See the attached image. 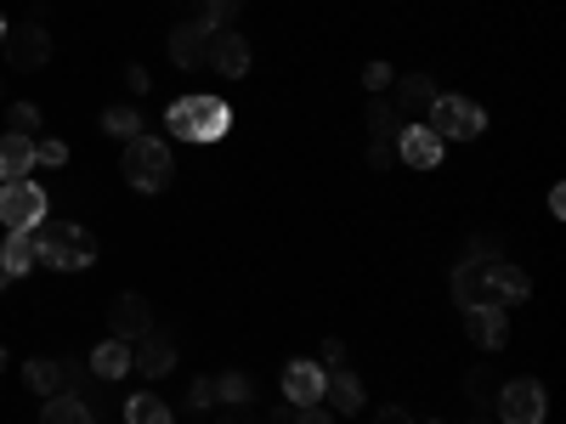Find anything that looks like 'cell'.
I'll return each mask as SVG.
<instances>
[{
    "label": "cell",
    "instance_id": "1",
    "mask_svg": "<svg viewBox=\"0 0 566 424\" xmlns=\"http://www.w3.org/2000/svg\"><path fill=\"white\" fill-rule=\"evenodd\" d=\"M34 261L57 272H85L97 266V239L80 221H40L34 226Z\"/></svg>",
    "mask_w": 566,
    "mask_h": 424
},
{
    "label": "cell",
    "instance_id": "2",
    "mask_svg": "<svg viewBox=\"0 0 566 424\" xmlns=\"http://www.w3.org/2000/svg\"><path fill=\"white\" fill-rule=\"evenodd\" d=\"M165 125L176 141H221L232 130V108L221 97H176Z\"/></svg>",
    "mask_w": 566,
    "mask_h": 424
},
{
    "label": "cell",
    "instance_id": "3",
    "mask_svg": "<svg viewBox=\"0 0 566 424\" xmlns=\"http://www.w3.org/2000/svg\"><path fill=\"white\" fill-rule=\"evenodd\" d=\"M125 181L136 187V193H165L170 176H176V159H170V141L159 136H130L125 141Z\"/></svg>",
    "mask_w": 566,
    "mask_h": 424
},
{
    "label": "cell",
    "instance_id": "4",
    "mask_svg": "<svg viewBox=\"0 0 566 424\" xmlns=\"http://www.w3.org/2000/svg\"><path fill=\"white\" fill-rule=\"evenodd\" d=\"M424 119H431V130L442 141H470V136L488 130V114L470 103V97H448V91H437V103L424 108Z\"/></svg>",
    "mask_w": 566,
    "mask_h": 424
},
{
    "label": "cell",
    "instance_id": "5",
    "mask_svg": "<svg viewBox=\"0 0 566 424\" xmlns=\"http://www.w3.org/2000/svg\"><path fill=\"white\" fill-rule=\"evenodd\" d=\"M493 407H499L504 424H544V413H549V391H544L538 380H504L499 396H493Z\"/></svg>",
    "mask_w": 566,
    "mask_h": 424
},
{
    "label": "cell",
    "instance_id": "6",
    "mask_svg": "<svg viewBox=\"0 0 566 424\" xmlns=\"http://www.w3.org/2000/svg\"><path fill=\"white\" fill-rule=\"evenodd\" d=\"M40 221H45V193L29 176L0 187V226H7V232H34Z\"/></svg>",
    "mask_w": 566,
    "mask_h": 424
},
{
    "label": "cell",
    "instance_id": "7",
    "mask_svg": "<svg viewBox=\"0 0 566 424\" xmlns=\"http://www.w3.org/2000/svg\"><path fill=\"white\" fill-rule=\"evenodd\" d=\"M210 40H216V29L199 23V18L176 23L170 29V63L176 68H210Z\"/></svg>",
    "mask_w": 566,
    "mask_h": 424
},
{
    "label": "cell",
    "instance_id": "8",
    "mask_svg": "<svg viewBox=\"0 0 566 424\" xmlns=\"http://www.w3.org/2000/svg\"><path fill=\"white\" fill-rule=\"evenodd\" d=\"M108 335L125 340V346H136L142 335H154V306L142 300V295H119L108 306Z\"/></svg>",
    "mask_w": 566,
    "mask_h": 424
},
{
    "label": "cell",
    "instance_id": "9",
    "mask_svg": "<svg viewBox=\"0 0 566 424\" xmlns=\"http://www.w3.org/2000/svg\"><path fill=\"white\" fill-rule=\"evenodd\" d=\"M323 385H328V373H323V362H290L283 368V402L290 407H312V402H323Z\"/></svg>",
    "mask_w": 566,
    "mask_h": 424
},
{
    "label": "cell",
    "instance_id": "10",
    "mask_svg": "<svg viewBox=\"0 0 566 424\" xmlns=\"http://www.w3.org/2000/svg\"><path fill=\"white\" fill-rule=\"evenodd\" d=\"M7 57H12V68H45L52 63V34H45L40 23L7 29Z\"/></svg>",
    "mask_w": 566,
    "mask_h": 424
},
{
    "label": "cell",
    "instance_id": "11",
    "mask_svg": "<svg viewBox=\"0 0 566 424\" xmlns=\"http://www.w3.org/2000/svg\"><path fill=\"white\" fill-rule=\"evenodd\" d=\"M482 289H488V306H515V300L533 295V283H527V272H515L510 261H493V266H482Z\"/></svg>",
    "mask_w": 566,
    "mask_h": 424
},
{
    "label": "cell",
    "instance_id": "12",
    "mask_svg": "<svg viewBox=\"0 0 566 424\" xmlns=\"http://www.w3.org/2000/svg\"><path fill=\"white\" fill-rule=\"evenodd\" d=\"M210 68L227 74V80H244V74H250V40L232 34V29H216V40H210Z\"/></svg>",
    "mask_w": 566,
    "mask_h": 424
},
{
    "label": "cell",
    "instance_id": "13",
    "mask_svg": "<svg viewBox=\"0 0 566 424\" xmlns=\"http://www.w3.org/2000/svg\"><path fill=\"white\" fill-rule=\"evenodd\" d=\"M464 328H470V340H476V351H504V340H510L504 306H470L464 311Z\"/></svg>",
    "mask_w": 566,
    "mask_h": 424
},
{
    "label": "cell",
    "instance_id": "14",
    "mask_svg": "<svg viewBox=\"0 0 566 424\" xmlns=\"http://www.w3.org/2000/svg\"><path fill=\"white\" fill-rule=\"evenodd\" d=\"M397 153H402L413 170H437V165H442V136H437L431 125H408V130L397 136Z\"/></svg>",
    "mask_w": 566,
    "mask_h": 424
},
{
    "label": "cell",
    "instance_id": "15",
    "mask_svg": "<svg viewBox=\"0 0 566 424\" xmlns=\"http://www.w3.org/2000/svg\"><path fill=\"white\" fill-rule=\"evenodd\" d=\"M130 368L142 373V380H159V373L176 368V346H170L165 335H142L136 351H130Z\"/></svg>",
    "mask_w": 566,
    "mask_h": 424
},
{
    "label": "cell",
    "instance_id": "16",
    "mask_svg": "<svg viewBox=\"0 0 566 424\" xmlns=\"http://www.w3.org/2000/svg\"><path fill=\"white\" fill-rule=\"evenodd\" d=\"M29 170H34V136L7 130V136H0V187H7V181H23Z\"/></svg>",
    "mask_w": 566,
    "mask_h": 424
},
{
    "label": "cell",
    "instance_id": "17",
    "mask_svg": "<svg viewBox=\"0 0 566 424\" xmlns=\"http://www.w3.org/2000/svg\"><path fill=\"white\" fill-rule=\"evenodd\" d=\"M323 402H328V413H357V407L368 402V391H363L357 373L335 368V373H328V385H323Z\"/></svg>",
    "mask_w": 566,
    "mask_h": 424
},
{
    "label": "cell",
    "instance_id": "18",
    "mask_svg": "<svg viewBox=\"0 0 566 424\" xmlns=\"http://www.w3.org/2000/svg\"><path fill=\"white\" fill-rule=\"evenodd\" d=\"M397 85V114H424V108H431L437 103V80L431 74H402V80H391Z\"/></svg>",
    "mask_w": 566,
    "mask_h": 424
},
{
    "label": "cell",
    "instance_id": "19",
    "mask_svg": "<svg viewBox=\"0 0 566 424\" xmlns=\"http://www.w3.org/2000/svg\"><path fill=\"white\" fill-rule=\"evenodd\" d=\"M40 424H97V413H91V402H85V396L63 391V396H45Z\"/></svg>",
    "mask_w": 566,
    "mask_h": 424
},
{
    "label": "cell",
    "instance_id": "20",
    "mask_svg": "<svg viewBox=\"0 0 566 424\" xmlns=\"http://www.w3.org/2000/svg\"><path fill=\"white\" fill-rule=\"evenodd\" d=\"M0 272L7 277H29L34 272V232H7V244H0Z\"/></svg>",
    "mask_w": 566,
    "mask_h": 424
},
{
    "label": "cell",
    "instance_id": "21",
    "mask_svg": "<svg viewBox=\"0 0 566 424\" xmlns=\"http://www.w3.org/2000/svg\"><path fill=\"white\" fill-rule=\"evenodd\" d=\"M448 289H453V300H459L464 311H470V306H488V289H482V261H459Z\"/></svg>",
    "mask_w": 566,
    "mask_h": 424
},
{
    "label": "cell",
    "instance_id": "22",
    "mask_svg": "<svg viewBox=\"0 0 566 424\" xmlns=\"http://www.w3.org/2000/svg\"><path fill=\"white\" fill-rule=\"evenodd\" d=\"M23 385H29L34 396H63V391H69V373H63V362L34 357V362L23 368Z\"/></svg>",
    "mask_w": 566,
    "mask_h": 424
},
{
    "label": "cell",
    "instance_id": "23",
    "mask_svg": "<svg viewBox=\"0 0 566 424\" xmlns=\"http://www.w3.org/2000/svg\"><path fill=\"white\" fill-rule=\"evenodd\" d=\"M125 368H130V346L114 340V335L91 351V373H97V380H125Z\"/></svg>",
    "mask_w": 566,
    "mask_h": 424
},
{
    "label": "cell",
    "instance_id": "24",
    "mask_svg": "<svg viewBox=\"0 0 566 424\" xmlns=\"http://www.w3.org/2000/svg\"><path fill=\"white\" fill-rule=\"evenodd\" d=\"M363 125H368V136H374V141H391V136H402V130H397V125H402V114H397L386 97H374V103L363 108Z\"/></svg>",
    "mask_w": 566,
    "mask_h": 424
},
{
    "label": "cell",
    "instance_id": "25",
    "mask_svg": "<svg viewBox=\"0 0 566 424\" xmlns=\"http://www.w3.org/2000/svg\"><path fill=\"white\" fill-rule=\"evenodd\" d=\"M125 424H170V402H159L154 391H142L125 402Z\"/></svg>",
    "mask_w": 566,
    "mask_h": 424
},
{
    "label": "cell",
    "instance_id": "26",
    "mask_svg": "<svg viewBox=\"0 0 566 424\" xmlns=\"http://www.w3.org/2000/svg\"><path fill=\"white\" fill-rule=\"evenodd\" d=\"M499 385H504V380H499V373H493L488 362L464 373V396H470V402H476V407H488V402L499 396Z\"/></svg>",
    "mask_w": 566,
    "mask_h": 424
},
{
    "label": "cell",
    "instance_id": "27",
    "mask_svg": "<svg viewBox=\"0 0 566 424\" xmlns=\"http://www.w3.org/2000/svg\"><path fill=\"white\" fill-rule=\"evenodd\" d=\"M250 396H255L250 373H221V380H216V402H227V407H244Z\"/></svg>",
    "mask_w": 566,
    "mask_h": 424
},
{
    "label": "cell",
    "instance_id": "28",
    "mask_svg": "<svg viewBox=\"0 0 566 424\" xmlns=\"http://www.w3.org/2000/svg\"><path fill=\"white\" fill-rule=\"evenodd\" d=\"M103 130L119 136V141H130V136H142V114L125 108V103H114V108H103Z\"/></svg>",
    "mask_w": 566,
    "mask_h": 424
},
{
    "label": "cell",
    "instance_id": "29",
    "mask_svg": "<svg viewBox=\"0 0 566 424\" xmlns=\"http://www.w3.org/2000/svg\"><path fill=\"white\" fill-rule=\"evenodd\" d=\"M464 261H482V266L504 261V239H499V232H476V239H470V255H464Z\"/></svg>",
    "mask_w": 566,
    "mask_h": 424
},
{
    "label": "cell",
    "instance_id": "30",
    "mask_svg": "<svg viewBox=\"0 0 566 424\" xmlns=\"http://www.w3.org/2000/svg\"><path fill=\"white\" fill-rule=\"evenodd\" d=\"M7 130L34 136V130H40V108H34V103H12V108H7Z\"/></svg>",
    "mask_w": 566,
    "mask_h": 424
},
{
    "label": "cell",
    "instance_id": "31",
    "mask_svg": "<svg viewBox=\"0 0 566 424\" xmlns=\"http://www.w3.org/2000/svg\"><path fill=\"white\" fill-rule=\"evenodd\" d=\"M232 12H239V0H199V23H210V29H227Z\"/></svg>",
    "mask_w": 566,
    "mask_h": 424
},
{
    "label": "cell",
    "instance_id": "32",
    "mask_svg": "<svg viewBox=\"0 0 566 424\" xmlns=\"http://www.w3.org/2000/svg\"><path fill=\"white\" fill-rule=\"evenodd\" d=\"M34 165H69V148H63V141H52V136H45V141H34Z\"/></svg>",
    "mask_w": 566,
    "mask_h": 424
},
{
    "label": "cell",
    "instance_id": "33",
    "mask_svg": "<svg viewBox=\"0 0 566 424\" xmlns=\"http://www.w3.org/2000/svg\"><path fill=\"white\" fill-rule=\"evenodd\" d=\"M187 407H216V380H193V385H187Z\"/></svg>",
    "mask_w": 566,
    "mask_h": 424
},
{
    "label": "cell",
    "instance_id": "34",
    "mask_svg": "<svg viewBox=\"0 0 566 424\" xmlns=\"http://www.w3.org/2000/svg\"><path fill=\"white\" fill-rule=\"evenodd\" d=\"M290 424H335V413H328L323 402H312V407H295V413H290Z\"/></svg>",
    "mask_w": 566,
    "mask_h": 424
},
{
    "label": "cell",
    "instance_id": "35",
    "mask_svg": "<svg viewBox=\"0 0 566 424\" xmlns=\"http://www.w3.org/2000/svg\"><path fill=\"white\" fill-rule=\"evenodd\" d=\"M317 351H323V368H346V340L340 335H328Z\"/></svg>",
    "mask_w": 566,
    "mask_h": 424
},
{
    "label": "cell",
    "instance_id": "36",
    "mask_svg": "<svg viewBox=\"0 0 566 424\" xmlns=\"http://www.w3.org/2000/svg\"><path fill=\"white\" fill-rule=\"evenodd\" d=\"M391 80H397V74H391V63H368V68H363V85H368V91H386Z\"/></svg>",
    "mask_w": 566,
    "mask_h": 424
},
{
    "label": "cell",
    "instance_id": "37",
    "mask_svg": "<svg viewBox=\"0 0 566 424\" xmlns=\"http://www.w3.org/2000/svg\"><path fill=\"white\" fill-rule=\"evenodd\" d=\"M397 165V148H391V141H374V148H368V170H391Z\"/></svg>",
    "mask_w": 566,
    "mask_h": 424
},
{
    "label": "cell",
    "instance_id": "38",
    "mask_svg": "<svg viewBox=\"0 0 566 424\" xmlns=\"http://www.w3.org/2000/svg\"><path fill=\"white\" fill-rule=\"evenodd\" d=\"M374 424H413V418H408V407H397V402H386L380 413H374Z\"/></svg>",
    "mask_w": 566,
    "mask_h": 424
},
{
    "label": "cell",
    "instance_id": "39",
    "mask_svg": "<svg viewBox=\"0 0 566 424\" xmlns=\"http://www.w3.org/2000/svg\"><path fill=\"white\" fill-rule=\"evenodd\" d=\"M125 85H130V91H136V97H142V91H148L154 80H148V68H125Z\"/></svg>",
    "mask_w": 566,
    "mask_h": 424
},
{
    "label": "cell",
    "instance_id": "40",
    "mask_svg": "<svg viewBox=\"0 0 566 424\" xmlns=\"http://www.w3.org/2000/svg\"><path fill=\"white\" fill-rule=\"evenodd\" d=\"M216 424H261V418H255V413H244V407H232V413H221Z\"/></svg>",
    "mask_w": 566,
    "mask_h": 424
},
{
    "label": "cell",
    "instance_id": "41",
    "mask_svg": "<svg viewBox=\"0 0 566 424\" xmlns=\"http://www.w3.org/2000/svg\"><path fill=\"white\" fill-rule=\"evenodd\" d=\"M7 29H12V23H7V12H0V45H7Z\"/></svg>",
    "mask_w": 566,
    "mask_h": 424
},
{
    "label": "cell",
    "instance_id": "42",
    "mask_svg": "<svg viewBox=\"0 0 566 424\" xmlns=\"http://www.w3.org/2000/svg\"><path fill=\"white\" fill-rule=\"evenodd\" d=\"M7 283H12V277H7V272H0V289H7Z\"/></svg>",
    "mask_w": 566,
    "mask_h": 424
},
{
    "label": "cell",
    "instance_id": "43",
    "mask_svg": "<svg viewBox=\"0 0 566 424\" xmlns=\"http://www.w3.org/2000/svg\"><path fill=\"white\" fill-rule=\"evenodd\" d=\"M470 424H493V418H470Z\"/></svg>",
    "mask_w": 566,
    "mask_h": 424
},
{
    "label": "cell",
    "instance_id": "44",
    "mask_svg": "<svg viewBox=\"0 0 566 424\" xmlns=\"http://www.w3.org/2000/svg\"><path fill=\"white\" fill-rule=\"evenodd\" d=\"M0 368H7V351H0Z\"/></svg>",
    "mask_w": 566,
    "mask_h": 424
},
{
    "label": "cell",
    "instance_id": "45",
    "mask_svg": "<svg viewBox=\"0 0 566 424\" xmlns=\"http://www.w3.org/2000/svg\"><path fill=\"white\" fill-rule=\"evenodd\" d=\"M424 424H442V418H424Z\"/></svg>",
    "mask_w": 566,
    "mask_h": 424
}]
</instances>
